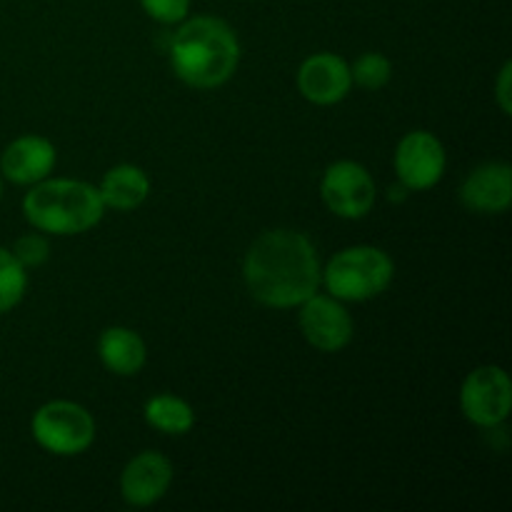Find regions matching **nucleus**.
<instances>
[{"mask_svg": "<svg viewBox=\"0 0 512 512\" xmlns=\"http://www.w3.org/2000/svg\"><path fill=\"white\" fill-rule=\"evenodd\" d=\"M250 295L268 308H298L323 283L315 245L298 230H268L250 245L243 263Z\"/></svg>", "mask_w": 512, "mask_h": 512, "instance_id": "1", "label": "nucleus"}, {"mask_svg": "<svg viewBox=\"0 0 512 512\" xmlns=\"http://www.w3.org/2000/svg\"><path fill=\"white\" fill-rule=\"evenodd\" d=\"M170 63L175 75L190 88H218L238 70V35L225 20L213 15L185 20L170 43Z\"/></svg>", "mask_w": 512, "mask_h": 512, "instance_id": "2", "label": "nucleus"}, {"mask_svg": "<svg viewBox=\"0 0 512 512\" xmlns=\"http://www.w3.org/2000/svg\"><path fill=\"white\" fill-rule=\"evenodd\" d=\"M25 220L40 233L78 235L95 228L105 213L98 188L83 180H40L23 198Z\"/></svg>", "mask_w": 512, "mask_h": 512, "instance_id": "3", "label": "nucleus"}, {"mask_svg": "<svg viewBox=\"0 0 512 512\" xmlns=\"http://www.w3.org/2000/svg\"><path fill=\"white\" fill-rule=\"evenodd\" d=\"M395 265L385 250L373 245H353L333 255L323 270L328 293L338 300L363 303L375 298L393 283Z\"/></svg>", "mask_w": 512, "mask_h": 512, "instance_id": "4", "label": "nucleus"}, {"mask_svg": "<svg viewBox=\"0 0 512 512\" xmlns=\"http://www.w3.org/2000/svg\"><path fill=\"white\" fill-rule=\"evenodd\" d=\"M35 443L53 455H80L93 445L95 440V420L83 405L73 400H53L38 408L33 415Z\"/></svg>", "mask_w": 512, "mask_h": 512, "instance_id": "5", "label": "nucleus"}, {"mask_svg": "<svg viewBox=\"0 0 512 512\" xmlns=\"http://www.w3.org/2000/svg\"><path fill=\"white\" fill-rule=\"evenodd\" d=\"M460 408L470 423L480 428H498L508 420L512 408V385L508 373L498 365H480L460 388Z\"/></svg>", "mask_w": 512, "mask_h": 512, "instance_id": "6", "label": "nucleus"}, {"mask_svg": "<svg viewBox=\"0 0 512 512\" xmlns=\"http://www.w3.org/2000/svg\"><path fill=\"white\" fill-rule=\"evenodd\" d=\"M320 195L330 213L345 220H358L373 210L375 180L355 160H338L330 165L320 183Z\"/></svg>", "mask_w": 512, "mask_h": 512, "instance_id": "7", "label": "nucleus"}, {"mask_svg": "<svg viewBox=\"0 0 512 512\" xmlns=\"http://www.w3.org/2000/svg\"><path fill=\"white\" fill-rule=\"evenodd\" d=\"M398 183L413 190H428L440 183L445 173V148L428 130H413L405 135L395 150Z\"/></svg>", "mask_w": 512, "mask_h": 512, "instance_id": "8", "label": "nucleus"}, {"mask_svg": "<svg viewBox=\"0 0 512 512\" xmlns=\"http://www.w3.org/2000/svg\"><path fill=\"white\" fill-rule=\"evenodd\" d=\"M300 330L313 348L338 353L353 340V318L333 295H318L300 305Z\"/></svg>", "mask_w": 512, "mask_h": 512, "instance_id": "9", "label": "nucleus"}, {"mask_svg": "<svg viewBox=\"0 0 512 512\" xmlns=\"http://www.w3.org/2000/svg\"><path fill=\"white\" fill-rule=\"evenodd\" d=\"M173 483V463L165 455L145 450L125 465L120 475V493L128 505L148 508L168 493Z\"/></svg>", "mask_w": 512, "mask_h": 512, "instance_id": "10", "label": "nucleus"}, {"mask_svg": "<svg viewBox=\"0 0 512 512\" xmlns=\"http://www.w3.org/2000/svg\"><path fill=\"white\" fill-rule=\"evenodd\" d=\"M350 65L335 53L310 55L298 70V88L315 105H335L350 93Z\"/></svg>", "mask_w": 512, "mask_h": 512, "instance_id": "11", "label": "nucleus"}, {"mask_svg": "<svg viewBox=\"0 0 512 512\" xmlns=\"http://www.w3.org/2000/svg\"><path fill=\"white\" fill-rule=\"evenodd\" d=\"M55 168V145L43 135H20L0 155V173L18 185H35Z\"/></svg>", "mask_w": 512, "mask_h": 512, "instance_id": "12", "label": "nucleus"}, {"mask_svg": "<svg viewBox=\"0 0 512 512\" xmlns=\"http://www.w3.org/2000/svg\"><path fill=\"white\" fill-rule=\"evenodd\" d=\"M460 200L475 213H505L512 203V170L508 163H485L460 185Z\"/></svg>", "mask_w": 512, "mask_h": 512, "instance_id": "13", "label": "nucleus"}, {"mask_svg": "<svg viewBox=\"0 0 512 512\" xmlns=\"http://www.w3.org/2000/svg\"><path fill=\"white\" fill-rule=\"evenodd\" d=\"M98 355L110 373L130 378V375L140 373V368L145 365V358H148V350H145L143 338L135 330L123 328V325H113V328L100 333Z\"/></svg>", "mask_w": 512, "mask_h": 512, "instance_id": "14", "label": "nucleus"}, {"mask_svg": "<svg viewBox=\"0 0 512 512\" xmlns=\"http://www.w3.org/2000/svg\"><path fill=\"white\" fill-rule=\"evenodd\" d=\"M98 193L103 198L105 208L135 210L150 195V178L138 165H115L105 173Z\"/></svg>", "mask_w": 512, "mask_h": 512, "instance_id": "15", "label": "nucleus"}, {"mask_svg": "<svg viewBox=\"0 0 512 512\" xmlns=\"http://www.w3.org/2000/svg\"><path fill=\"white\" fill-rule=\"evenodd\" d=\"M145 420L150 428L160 430L165 435H185L195 425L193 405L188 400L178 398V395H155L145 403L143 410Z\"/></svg>", "mask_w": 512, "mask_h": 512, "instance_id": "16", "label": "nucleus"}, {"mask_svg": "<svg viewBox=\"0 0 512 512\" xmlns=\"http://www.w3.org/2000/svg\"><path fill=\"white\" fill-rule=\"evenodd\" d=\"M28 288V273L8 248L0 245V315L10 313L23 300Z\"/></svg>", "mask_w": 512, "mask_h": 512, "instance_id": "17", "label": "nucleus"}, {"mask_svg": "<svg viewBox=\"0 0 512 512\" xmlns=\"http://www.w3.org/2000/svg\"><path fill=\"white\" fill-rule=\"evenodd\" d=\"M355 83L365 90H380L393 78V63L383 53H365L350 68Z\"/></svg>", "mask_w": 512, "mask_h": 512, "instance_id": "18", "label": "nucleus"}, {"mask_svg": "<svg viewBox=\"0 0 512 512\" xmlns=\"http://www.w3.org/2000/svg\"><path fill=\"white\" fill-rule=\"evenodd\" d=\"M10 253H13L15 258H18V263L28 270V268H38V265H43L45 260H48L50 245L40 233H28L23 235V238L15 240Z\"/></svg>", "mask_w": 512, "mask_h": 512, "instance_id": "19", "label": "nucleus"}, {"mask_svg": "<svg viewBox=\"0 0 512 512\" xmlns=\"http://www.w3.org/2000/svg\"><path fill=\"white\" fill-rule=\"evenodd\" d=\"M140 5L150 18L163 25L180 23L190 13V0H140Z\"/></svg>", "mask_w": 512, "mask_h": 512, "instance_id": "20", "label": "nucleus"}, {"mask_svg": "<svg viewBox=\"0 0 512 512\" xmlns=\"http://www.w3.org/2000/svg\"><path fill=\"white\" fill-rule=\"evenodd\" d=\"M510 70L512 65L505 63L503 70H500V78H498V105L505 115H510L512 110V98H510Z\"/></svg>", "mask_w": 512, "mask_h": 512, "instance_id": "21", "label": "nucleus"}, {"mask_svg": "<svg viewBox=\"0 0 512 512\" xmlns=\"http://www.w3.org/2000/svg\"><path fill=\"white\" fill-rule=\"evenodd\" d=\"M408 193H410V190L405 188L403 183H398V185H395V188L388 190V200H390V203H393V200H395V203H400V200L408 198Z\"/></svg>", "mask_w": 512, "mask_h": 512, "instance_id": "22", "label": "nucleus"}, {"mask_svg": "<svg viewBox=\"0 0 512 512\" xmlns=\"http://www.w3.org/2000/svg\"><path fill=\"white\" fill-rule=\"evenodd\" d=\"M0 195H3V180H0Z\"/></svg>", "mask_w": 512, "mask_h": 512, "instance_id": "23", "label": "nucleus"}]
</instances>
